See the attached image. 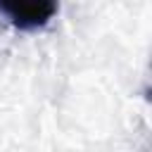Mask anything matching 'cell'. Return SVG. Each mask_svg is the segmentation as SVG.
Wrapping results in <instances>:
<instances>
[{
	"label": "cell",
	"instance_id": "cell-1",
	"mask_svg": "<svg viewBox=\"0 0 152 152\" xmlns=\"http://www.w3.org/2000/svg\"><path fill=\"white\" fill-rule=\"evenodd\" d=\"M57 12L55 2L48 0H14V2H0V14H5L17 28L21 31H36L45 26Z\"/></svg>",
	"mask_w": 152,
	"mask_h": 152
}]
</instances>
